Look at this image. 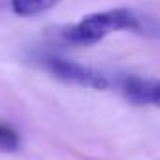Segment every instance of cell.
<instances>
[{
  "label": "cell",
  "mask_w": 160,
  "mask_h": 160,
  "mask_svg": "<svg viewBox=\"0 0 160 160\" xmlns=\"http://www.w3.org/2000/svg\"><path fill=\"white\" fill-rule=\"evenodd\" d=\"M19 143H21V139H19L17 130H13L6 122H0V151L13 152L19 149Z\"/></svg>",
  "instance_id": "obj_5"
},
{
  "label": "cell",
  "mask_w": 160,
  "mask_h": 160,
  "mask_svg": "<svg viewBox=\"0 0 160 160\" xmlns=\"http://www.w3.org/2000/svg\"><path fill=\"white\" fill-rule=\"evenodd\" d=\"M136 32L147 38H160V23L147 15L136 13L128 8H113L85 15L81 21L60 30V38L70 45L89 47L100 43L113 32Z\"/></svg>",
  "instance_id": "obj_1"
},
{
  "label": "cell",
  "mask_w": 160,
  "mask_h": 160,
  "mask_svg": "<svg viewBox=\"0 0 160 160\" xmlns=\"http://www.w3.org/2000/svg\"><path fill=\"white\" fill-rule=\"evenodd\" d=\"M45 68L58 79L72 85H79V87H87L92 91H106L111 87L109 77L96 70L91 68L87 64H79L68 58H60V57H47L45 58Z\"/></svg>",
  "instance_id": "obj_2"
},
{
  "label": "cell",
  "mask_w": 160,
  "mask_h": 160,
  "mask_svg": "<svg viewBox=\"0 0 160 160\" xmlns=\"http://www.w3.org/2000/svg\"><path fill=\"white\" fill-rule=\"evenodd\" d=\"M119 91L134 106H152L160 109V79L122 75L119 79Z\"/></svg>",
  "instance_id": "obj_3"
},
{
  "label": "cell",
  "mask_w": 160,
  "mask_h": 160,
  "mask_svg": "<svg viewBox=\"0 0 160 160\" xmlns=\"http://www.w3.org/2000/svg\"><path fill=\"white\" fill-rule=\"evenodd\" d=\"M58 2L60 0H10L13 13L21 17H34L45 13L51 8H55Z\"/></svg>",
  "instance_id": "obj_4"
}]
</instances>
